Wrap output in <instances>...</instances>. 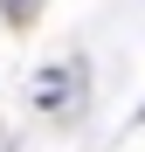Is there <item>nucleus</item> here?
<instances>
[{
	"label": "nucleus",
	"instance_id": "obj_1",
	"mask_svg": "<svg viewBox=\"0 0 145 152\" xmlns=\"http://www.w3.org/2000/svg\"><path fill=\"white\" fill-rule=\"evenodd\" d=\"M42 7V0H7V14H14V28H28V14Z\"/></svg>",
	"mask_w": 145,
	"mask_h": 152
}]
</instances>
